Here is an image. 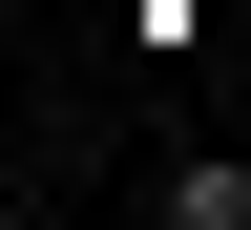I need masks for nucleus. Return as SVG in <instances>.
I'll use <instances>...</instances> for the list:
<instances>
[{"label": "nucleus", "instance_id": "f257e3e1", "mask_svg": "<svg viewBox=\"0 0 251 230\" xmlns=\"http://www.w3.org/2000/svg\"><path fill=\"white\" fill-rule=\"evenodd\" d=\"M168 230H251V168H209V147H188V168H168Z\"/></svg>", "mask_w": 251, "mask_h": 230}]
</instances>
